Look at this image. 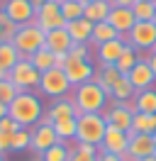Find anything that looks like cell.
Segmentation results:
<instances>
[{
    "instance_id": "5bb4252c",
    "label": "cell",
    "mask_w": 156,
    "mask_h": 161,
    "mask_svg": "<svg viewBox=\"0 0 156 161\" xmlns=\"http://www.w3.org/2000/svg\"><path fill=\"white\" fill-rule=\"evenodd\" d=\"M127 78H129V83L134 86L136 93H142V91H146V88H154L156 76H154V71H151V66H149V61L139 59V61H136V66L127 73Z\"/></svg>"
},
{
    "instance_id": "681fc988",
    "label": "cell",
    "mask_w": 156,
    "mask_h": 161,
    "mask_svg": "<svg viewBox=\"0 0 156 161\" xmlns=\"http://www.w3.org/2000/svg\"><path fill=\"white\" fill-rule=\"evenodd\" d=\"M142 161H156V156H149V159H142Z\"/></svg>"
},
{
    "instance_id": "83f0119b",
    "label": "cell",
    "mask_w": 156,
    "mask_h": 161,
    "mask_svg": "<svg viewBox=\"0 0 156 161\" xmlns=\"http://www.w3.org/2000/svg\"><path fill=\"white\" fill-rule=\"evenodd\" d=\"M29 61H32V66H34L39 73H44V71H49V69H56V64H54V51H49L47 47H42L39 51H34V54L29 56Z\"/></svg>"
},
{
    "instance_id": "cb8c5ba5",
    "label": "cell",
    "mask_w": 156,
    "mask_h": 161,
    "mask_svg": "<svg viewBox=\"0 0 156 161\" xmlns=\"http://www.w3.org/2000/svg\"><path fill=\"white\" fill-rule=\"evenodd\" d=\"M134 86L129 83V78L127 76H120V80L115 83V88H112V93H110V98H112V103H129L134 100Z\"/></svg>"
},
{
    "instance_id": "9a60e30c",
    "label": "cell",
    "mask_w": 156,
    "mask_h": 161,
    "mask_svg": "<svg viewBox=\"0 0 156 161\" xmlns=\"http://www.w3.org/2000/svg\"><path fill=\"white\" fill-rule=\"evenodd\" d=\"M100 149L122 156V154L129 149V132H122V130H117V127H107L105 137L100 142Z\"/></svg>"
},
{
    "instance_id": "8d00e7d4",
    "label": "cell",
    "mask_w": 156,
    "mask_h": 161,
    "mask_svg": "<svg viewBox=\"0 0 156 161\" xmlns=\"http://www.w3.org/2000/svg\"><path fill=\"white\" fill-rule=\"evenodd\" d=\"M76 151H83V154H90V156H98V151H100V147H95V144H86V142H76V147H73Z\"/></svg>"
},
{
    "instance_id": "6f0895ef",
    "label": "cell",
    "mask_w": 156,
    "mask_h": 161,
    "mask_svg": "<svg viewBox=\"0 0 156 161\" xmlns=\"http://www.w3.org/2000/svg\"><path fill=\"white\" fill-rule=\"evenodd\" d=\"M154 3H156V0H154Z\"/></svg>"
},
{
    "instance_id": "277c9868",
    "label": "cell",
    "mask_w": 156,
    "mask_h": 161,
    "mask_svg": "<svg viewBox=\"0 0 156 161\" xmlns=\"http://www.w3.org/2000/svg\"><path fill=\"white\" fill-rule=\"evenodd\" d=\"M44 39H47V32L39 30L34 22H29V25H20L17 27L15 37H12V44L22 54V59H29L34 51H39L44 47Z\"/></svg>"
},
{
    "instance_id": "1f68e13d",
    "label": "cell",
    "mask_w": 156,
    "mask_h": 161,
    "mask_svg": "<svg viewBox=\"0 0 156 161\" xmlns=\"http://www.w3.org/2000/svg\"><path fill=\"white\" fill-rule=\"evenodd\" d=\"M71 156V149H68L66 142H56L54 147H49L44 154H42V161H68Z\"/></svg>"
},
{
    "instance_id": "4fadbf2b",
    "label": "cell",
    "mask_w": 156,
    "mask_h": 161,
    "mask_svg": "<svg viewBox=\"0 0 156 161\" xmlns=\"http://www.w3.org/2000/svg\"><path fill=\"white\" fill-rule=\"evenodd\" d=\"M68 117H78L76 103L71 100V95H68V98H58V100H51V105L47 108V112H44L42 122H49V125H54V122H58V120H68Z\"/></svg>"
},
{
    "instance_id": "8fae6325",
    "label": "cell",
    "mask_w": 156,
    "mask_h": 161,
    "mask_svg": "<svg viewBox=\"0 0 156 161\" xmlns=\"http://www.w3.org/2000/svg\"><path fill=\"white\" fill-rule=\"evenodd\" d=\"M0 10L8 15L10 20L15 22V25H29V22H34V8H32V0H5L3 5H0Z\"/></svg>"
},
{
    "instance_id": "3957f363",
    "label": "cell",
    "mask_w": 156,
    "mask_h": 161,
    "mask_svg": "<svg viewBox=\"0 0 156 161\" xmlns=\"http://www.w3.org/2000/svg\"><path fill=\"white\" fill-rule=\"evenodd\" d=\"M76 142H86V144H95L100 147V142L107 132V122L103 117V112H83L76 117Z\"/></svg>"
},
{
    "instance_id": "9c48e42d",
    "label": "cell",
    "mask_w": 156,
    "mask_h": 161,
    "mask_svg": "<svg viewBox=\"0 0 156 161\" xmlns=\"http://www.w3.org/2000/svg\"><path fill=\"white\" fill-rule=\"evenodd\" d=\"M34 25H37L39 30H44V32L66 27V20H64V15H61V3L47 0V3L37 10V15H34Z\"/></svg>"
},
{
    "instance_id": "6da1fadb",
    "label": "cell",
    "mask_w": 156,
    "mask_h": 161,
    "mask_svg": "<svg viewBox=\"0 0 156 161\" xmlns=\"http://www.w3.org/2000/svg\"><path fill=\"white\" fill-rule=\"evenodd\" d=\"M44 112L47 110H44L42 98H39L37 93H32V91L17 93V98L8 105V115L17 122L20 127H25V130L37 127L39 122H42V117H44Z\"/></svg>"
},
{
    "instance_id": "e0dca14e",
    "label": "cell",
    "mask_w": 156,
    "mask_h": 161,
    "mask_svg": "<svg viewBox=\"0 0 156 161\" xmlns=\"http://www.w3.org/2000/svg\"><path fill=\"white\" fill-rule=\"evenodd\" d=\"M127 49V39L125 37H117L112 42H105V44H100L98 47V61H100V66H115L117 59L125 54Z\"/></svg>"
},
{
    "instance_id": "f546056e",
    "label": "cell",
    "mask_w": 156,
    "mask_h": 161,
    "mask_svg": "<svg viewBox=\"0 0 156 161\" xmlns=\"http://www.w3.org/2000/svg\"><path fill=\"white\" fill-rule=\"evenodd\" d=\"M142 59V56H139V54H136V49L134 47H129V44H127V49H125V54H122V56H120V59H117V71H120V73H122V76H127V73H129V71L134 69L136 66V61Z\"/></svg>"
},
{
    "instance_id": "44dd1931",
    "label": "cell",
    "mask_w": 156,
    "mask_h": 161,
    "mask_svg": "<svg viewBox=\"0 0 156 161\" xmlns=\"http://www.w3.org/2000/svg\"><path fill=\"white\" fill-rule=\"evenodd\" d=\"M110 10H112V3H110V0H93V3H88V5H86L83 17L90 20L93 25H98V22H105L107 20Z\"/></svg>"
},
{
    "instance_id": "d6986e66",
    "label": "cell",
    "mask_w": 156,
    "mask_h": 161,
    "mask_svg": "<svg viewBox=\"0 0 156 161\" xmlns=\"http://www.w3.org/2000/svg\"><path fill=\"white\" fill-rule=\"evenodd\" d=\"M93 22L81 17V20H73V22H66V32L73 44H88L90 42V34H93Z\"/></svg>"
},
{
    "instance_id": "5b68a950",
    "label": "cell",
    "mask_w": 156,
    "mask_h": 161,
    "mask_svg": "<svg viewBox=\"0 0 156 161\" xmlns=\"http://www.w3.org/2000/svg\"><path fill=\"white\" fill-rule=\"evenodd\" d=\"M73 91V86L68 83L64 69H49L42 73L39 78V93L47 95L51 100H58V98H68V93Z\"/></svg>"
},
{
    "instance_id": "ffe728a7",
    "label": "cell",
    "mask_w": 156,
    "mask_h": 161,
    "mask_svg": "<svg viewBox=\"0 0 156 161\" xmlns=\"http://www.w3.org/2000/svg\"><path fill=\"white\" fill-rule=\"evenodd\" d=\"M44 47H47L49 51H54V54H68V49L73 47V42H71V37H68L66 27H61V30H51V32H47Z\"/></svg>"
},
{
    "instance_id": "bcb514c9",
    "label": "cell",
    "mask_w": 156,
    "mask_h": 161,
    "mask_svg": "<svg viewBox=\"0 0 156 161\" xmlns=\"http://www.w3.org/2000/svg\"><path fill=\"white\" fill-rule=\"evenodd\" d=\"M5 78H8V71H3V69H0V80H5Z\"/></svg>"
},
{
    "instance_id": "816d5d0a",
    "label": "cell",
    "mask_w": 156,
    "mask_h": 161,
    "mask_svg": "<svg viewBox=\"0 0 156 161\" xmlns=\"http://www.w3.org/2000/svg\"><path fill=\"white\" fill-rule=\"evenodd\" d=\"M154 144H156V134H154ZM154 156H156V149H154Z\"/></svg>"
},
{
    "instance_id": "d6a6232c",
    "label": "cell",
    "mask_w": 156,
    "mask_h": 161,
    "mask_svg": "<svg viewBox=\"0 0 156 161\" xmlns=\"http://www.w3.org/2000/svg\"><path fill=\"white\" fill-rule=\"evenodd\" d=\"M32 144V130H17L12 134V149L10 151H25Z\"/></svg>"
},
{
    "instance_id": "603a6c76",
    "label": "cell",
    "mask_w": 156,
    "mask_h": 161,
    "mask_svg": "<svg viewBox=\"0 0 156 161\" xmlns=\"http://www.w3.org/2000/svg\"><path fill=\"white\" fill-rule=\"evenodd\" d=\"M117 37H122L120 32L110 25V22H98L95 27H93V34H90V44H95V47H100V44H105V42H112L117 39Z\"/></svg>"
},
{
    "instance_id": "8992f818",
    "label": "cell",
    "mask_w": 156,
    "mask_h": 161,
    "mask_svg": "<svg viewBox=\"0 0 156 161\" xmlns=\"http://www.w3.org/2000/svg\"><path fill=\"white\" fill-rule=\"evenodd\" d=\"M39 78H42V73L32 66L29 59H20L17 64L8 71V80L17 88L20 93L22 91H32V88H39Z\"/></svg>"
},
{
    "instance_id": "ab89813d",
    "label": "cell",
    "mask_w": 156,
    "mask_h": 161,
    "mask_svg": "<svg viewBox=\"0 0 156 161\" xmlns=\"http://www.w3.org/2000/svg\"><path fill=\"white\" fill-rule=\"evenodd\" d=\"M98 161H122V156H117V154H110V151H98Z\"/></svg>"
},
{
    "instance_id": "2e32d148",
    "label": "cell",
    "mask_w": 156,
    "mask_h": 161,
    "mask_svg": "<svg viewBox=\"0 0 156 161\" xmlns=\"http://www.w3.org/2000/svg\"><path fill=\"white\" fill-rule=\"evenodd\" d=\"M154 149H156L154 134H129V149H127V154L134 161L154 156Z\"/></svg>"
},
{
    "instance_id": "4dcf8cb0",
    "label": "cell",
    "mask_w": 156,
    "mask_h": 161,
    "mask_svg": "<svg viewBox=\"0 0 156 161\" xmlns=\"http://www.w3.org/2000/svg\"><path fill=\"white\" fill-rule=\"evenodd\" d=\"M83 10H86V5H83L81 0H64V3H61V15H64L66 22L81 20V17H83Z\"/></svg>"
},
{
    "instance_id": "b9f144b4",
    "label": "cell",
    "mask_w": 156,
    "mask_h": 161,
    "mask_svg": "<svg viewBox=\"0 0 156 161\" xmlns=\"http://www.w3.org/2000/svg\"><path fill=\"white\" fill-rule=\"evenodd\" d=\"M112 3V8H132L136 0H110Z\"/></svg>"
},
{
    "instance_id": "ee69618b",
    "label": "cell",
    "mask_w": 156,
    "mask_h": 161,
    "mask_svg": "<svg viewBox=\"0 0 156 161\" xmlns=\"http://www.w3.org/2000/svg\"><path fill=\"white\" fill-rule=\"evenodd\" d=\"M44 3H47V0H32V8H34V12H37L39 8H42V5H44Z\"/></svg>"
},
{
    "instance_id": "f35d334b",
    "label": "cell",
    "mask_w": 156,
    "mask_h": 161,
    "mask_svg": "<svg viewBox=\"0 0 156 161\" xmlns=\"http://www.w3.org/2000/svg\"><path fill=\"white\" fill-rule=\"evenodd\" d=\"M68 161H98V156H90V154H83V151L71 149V156H68Z\"/></svg>"
},
{
    "instance_id": "484cf974",
    "label": "cell",
    "mask_w": 156,
    "mask_h": 161,
    "mask_svg": "<svg viewBox=\"0 0 156 161\" xmlns=\"http://www.w3.org/2000/svg\"><path fill=\"white\" fill-rule=\"evenodd\" d=\"M20 59H22V54L15 49V44H12V42H0V69H3V71H10Z\"/></svg>"
},
{
    "instance_id": "9f6ffc18",
    "label": "cell",
    "mask_w": 156,
    "mask_h": 161,
    "mask_svg": "<svg viewBox=\"0 0 156 161\" xmlns=\"http://www.w3.org/2000/svg\"><path fill=\"white\" fill-rule=\"evenodd\" d=\"M154 134H156V132H154Z\"/></svg>"
},
{
    "instance_id": "7bdbcfd3",
    "label": "cell",
    "mask_w": 156,
    "mask_h": 161,
    "mask_svg": "<svg viewBox=\"0 0 156 161\" xmlns=\"http://www.w3.org/2000/svg\"><path fill=\"white\" fill-rule=\"evenodd\" d=\"M146 61H149V66H151V71H154V76H156V49H151V51H149Z\"/></svg>"
},
{
    "instance_id": "d590c367",
    "label": "cell",
    "mask_w": 156,
    "mask_h": 161,
    "mask_svg": "<svg viewBox=\"0 0 156 161\" xmlns=\"http://www.w3.org/2000/svg\"><path fill=\"white\" fill-rule=\"evenodd\" d=\"M17 130H25V127H20V125H17L15 120H12L10 115H8V117H3V120H0V132H8V134H15Z\"/></svg>"
},
{
    "instance_id": "f1b7e54d",
    "label": "cell",
    "mask_w": 156,
    "mask_h": 161,
    "mask_svg": "<svg viewBox=\"0 0 156 161\" xmlns=\"http://www.w3.org/2000/svg\"><path fill=\"white\" fill-rule=\"evenodd\" d=\"M132 12H134L136 22H151L156 15V3L154 0H136L132 5Z\"/></svg>"
},
{
    "instance_id": "ac0fdd59",
    "label": "cell",
    "mask_w": 156,
    "mask_h": 161,
    "mask_svg": "<svg viewBox=\"0 0 156 161\" xmlns=\"http://www.w3.org/2000/svg\"><path fill=\"white\" fill-rule=\"evenodd\" d=\"M107 22H110V25L125 37L127 32L134 27L136 17H134V12H132V8H112L110 15H107Z\"/></svg>"
},
{
    "instance_id": "f6af8a7d",
    "label": "cell",
    "mask_w": 156,
    "mask_h": 161,
    "mask_svg": "<svg viewBox=\"0 0 156 161\" xmlns=\"http://www.w3.org/2000/svg\"><path fill=\"white\" fill-rule=\"evenodd\" d=\"M3 117H8V105L0 103V120H3Z\"/></svg>"
},
{
    "instance_id": "4316f807",
    "label": "cell",
    "mask_w": 156,
    "mask_h": 161,
    "mask_svg": "<svg viewBox=\"0 0 156 161\" xmlns=\"http://www.w3.org/2000/svg\"><path fill=\"white\" fill-rule=\"evenodd\" d=\"M54 127V132H56V137H58V142H73L76 139V127H78V122H76V117H68V120H58V122H54L51 125Z\"/></svg>"
},
{
    "instance_id": "60d3db41",
    "label": "cell",
    "mask_w": 156,
    "mask_h": 161,
    "mask_svg": "<svg viewBox=\"0 0 156 161\" xmlns=\"http://www.w3.org/2000/svg\"><path fill=\"white\" fill-rule=\"evenodd\" d=\"M68 61V54H54V64H56V69H64Z\"/></svg>"
},
{
    "instance_id": "836d02e7",
    "label": "cell",
    "mask_w": 156,
    "mask_h": 161,
    "mask_svg": "<svg viewBox=\"0 0 156 161\" xmlns=\"http://www.w3.org/2000/svg\"><path fill=\"white\" fill-rule=\"evenodd\" d=\"M17 93H20V91L12 86V83H10L8 78L0 80V103H3V105H10V103L17 98Z\"/></svg>"
},
{
    "instance_id": "d4e9b609",
    "label": "cell",
    "mask_w": 156,
    "mask_h": 161,
    "mask_svg": "<svg viewBox=\"0 0 156 161\" xmlns=\"http://www.w3.org/2000/svg\"><path fill=\"white\" fill-rule=\"evenodd\" d=\"M134 108L136 112H146V115H156V88H146V91L134 95Z\"/></svg>"
},
{
    "instance_id": "c3c4849f",
    "label": "cell",
    "mask_w": 156,
    "mask_h": 161,
    "mask_svg": "<svg viewBox=\"0 0 156 161\" xmlns=\"http://www.w3.org/2000/svg\"><path fill=\"white\" fill-rule=\"evenodd\" d=\"M29 161H42V156H39V154H34V156H32Z\"/></svg>"
},
{
    "instance_id": "11a10c76",
    "label": "cell",
    "mask_w": 156,
    "mask_h": 161,
    "mask_svg": "<svg viewBox=\"0 0 156 161\" xmlns=\"http://www.w3.org/2000/svg\"><path fill=\"white\" fill-rule=\"evenodd\" d=\"M154 22H156V15H154Z\"/></svg>"
},
{
    "instance_id": "e575fe53",
    "label": "cell",
    "mask_w": 156,
    "mask_h": 161,
    "mask_svg": "<svg viewBox=\"0 0 156 161\" xmlns=\"http://www.w3.org/2000/svg\"><path fill=\"white\" fill-rule=\"evenodd\" d=\"M68 56L71 59H90V49H88V44H73L68 49Z\"/></svg>"
},
{
    "instance_id": "f5cc1de1",
    "label": "cell",
    "mask_w": 156,
    "mask_h": 161,
    "mask_svg": "<svg viewBox=\"0 0 156 161\" xmlns=\"http://www.w3.org/2000/svg\"><path fill=\"white\" fill-rule=\"evenodd\" d=\"M0 161H5V154H0Z\"/></svg>"
},
{
    "instance_id": "52a82bcc",
    "label": "cell",
    "mask_w": 156,
    "mask_h": 161,
    "mask_svg": "<svg viewBox=\"0 0 156 161\" xmlns=\"http://www.w3.org/2000/svg\"><path fill=\"white\" fill-rule=\"evenodd\" d=\"M134 100L129 103H112V105H107L105 110H103V117H105L107 127H117V130L122 132H129L132 130V117H134Z\"/></svg>"
},
{
    "instance_id": "db71d44e",
    "label": "cell",
    "mask_w": 156,
    "mask_h": 161,
    "mask_svg": "<svg viewBox=\"0 0 156 161\" xmlns=\"http://www.w3.org/2000/svg\"><path fill=\"white\" fill-rule=\"evenodd\" d=\"M54 3H64V0H54Z\"/></svg>"
},
{
    "instance_id": "ba28073f",
    "label": "cell",
    "mask_w": 156,
    "mask_h": 161,
    "mask_svg": "<svg viewBox=\"0 0 156 161\" xmlns=\"http://www.w3.org/2000/svg\"><path fill=\"white\" fill-rule=\"evenodd\" d=\"M125 39L134 49H156V22H134V27L125 34Z\"/></svg>"
},
{
    "instance_id": "f907efd6",
    "label": "cell",
    "mask_w": 156,
    "mask_h": 161,
    "mask_svg": "<svg viewBox=\"0 0 156 161\" xmlns=\"http://www.w3.org/2000/svg\"><path fill=\"white\" fill-rule=\"evenodd\" d=\"M81 3H83V5H88V3H93V0H81Z\"/></svg>"
},
{
    "instance_id": "7a4b0ae2",
    "label": "cell",
    "mask_w": 156,
    "mask_h": 161,
    "mask_svg": "<svg viewBox=\"0 0 156 161\" xmlns=\"http://www.w3.org/2000/svg\"><path fill=\"white\" fill-rule=\"evenodd\" d=\"M71 100L76 103L78 115H83V112H103L107 108L110 95L98 86L95 80H88V83L76 86V88L71 91Z\"/></svg>"
},
{
    "instance_id": "30bf717a",
    "label": "cell",
    "mask_w": 156,
    "mask_h": 161,
    "mask_svg": "<svg viewBox=\"0 0 156 161\" xmlns=\"http://www.w3.org/2000/svg\"><path fill=\"white\" fill-rule=\"evenodd\" d=\"M95 66H93V61L90 59H71L68 56L66 66H64V73H66L68 83L76 88V86H83V83H88V80H93V76H95Z\"/></svg>"
},
{
    "instance_id": "7402d4cb",
    "label": "cell",
    "mask_w": 156,
    "mask_h": 161,
    "mask_svg": "<svg viewBox=\"0 0 156 161\" xmlns=\"http://www.w3.org/2000/svg\"><path fill=\"white\" fill-rule=\"evenodd\" d=\"M120 71H117V66H100V69L95 71V76H93V80H95L98 86L103 88V91L110 95L112 93V88H115V83L120 80Z\"/></svg>"
},
{
    "instance_id": "74e56055",
    "label": "cell",
    "mask_w": 156,
    "mask_h": 161,
    "mask_svg": "<svg viewBox=\"0 0 156 161\" xmlns=\"http://www.w3.org/2000/svg\"><path fill=\"white\" fill-rule=\"evenodd\" d=\"M12 149V134L8 132H0V154H5V151Z\"/></svg>"
},
{
    "instance_id": "7dc6e473",
    "label": "cell",
    "mask_w": 156,
    "mask_h": 161,
    "mask_svg": "<svg viewBox=\"0 0 156 161\" xmlns=\"http://www.w3.org/2000/svg\"><path fill=\"white\" fill-rule=\"evenodd\" d=\"M0 42H5V32H3V25H0Z\"/></svg>"
},
{
    "instance_id": "7c38bea8",
    "label": "cell",
    "mask_w": 156,
    "mask_h": 161,
    "mask_svg": "<svg viewBox=\"0 0 156 161\" xmlns=\"http://www.w3.org/2000/svg\"><path fill=\"white\" fill-rule=\"evenodd\" d=\"M58 142L56 132H54V127L49 125V122H39L37 127H32V144H29V149L34 151V154H44V151L49 149V147H54Z\"/></svg>"
}]
</instances>
